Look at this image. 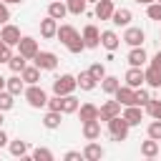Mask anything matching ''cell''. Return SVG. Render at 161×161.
<instances>
[{
  "instance_id": "obj_22",
  "label": "cell",
  "mask_w": 161,
  "mask_h": 161,
  "mask_svg": "<svg viewBox=\"0 0 161 161\" xmlns=\"http://www.w3.org/2000/svg\"><path fill=\"white\" fill-rule=\"evenodd\" d=\"M55 33H58V20H55V18L48 15L45 20H40V35H43V38L50 40V38H55Z\"/></svg>"
},
{
  "instance_id": "obj_2",
  "label": "cell",
  "mask_w": 161,
  "mask_h": 161,
  "mask_svg": "<svg viewBox=\"0 0 161 161\" xmlns=\"http://www.w3.org/2000/svg\"><path fill=\"white\" fill-rule=\"evenodd\" d=\"M75 88H78V83H75V75H70V73H63V75L53 78V93L55 96H68Z\"/></svg>"
},
{
  "instance_id": "obj_29",
  "label": "cell",
  "mask_w": 161,
  "mask_h": 161,
  "mask_svg": "<svg viewBox=\"0 0 161 161\" xmlns=\"http://www.w3.org/2000/svg\"><path fill=\"white\" fill-rule=\"evenodd\" d=\"M75 35H78V30H75L73 25H58V33H55V38H58L63 45H65L68 40H73Z\"/></svg>"
},
{
  "instance_id": "obj_33",
  "label": "cell",
  "mask_w": 161,
  "mask_h": 161,
  "mask_svg": "<svg viewBox=\"0 0 161 161\" xmlns=\"http://www.w3.org/2000/svg\"><path fill=\"white\" fill-rule=\"evenodd\" d=\"M86 0H65V8H68V13L70 15H83L86 13Z\"/></svg>"
},
{
  "instance_id": "obj_6",
  "label": "cell",
  "mask_w": 161,
  "mask_h": 161,
  "mask_svg": "<svg viewBox=\"0 0 161 161\" xmlns=\"http://www.w3.org/2000/svg\"><path fill=\"white\" fill-rule=\"evenodd\" d=\"M23 35H20V28L18 25H13V23H5L3 28H0V40L3 43H8L10 48L13 45H18V40H20Z\"/></svg>"
},
{
  "instance_id": "obj_18",
  "label": "cell",
  "mask_w": 161,
  "mask_h": 161,
  "mask_svg": "<svg viewBox=\"0 0 161 161\" xmlns=\"http://www.w3.org/2000/svg\"><path fill=\"white\" fill-rule=\"evenodd\" d=\"M5 91H10L13 96H20L25 91V80L20 78V73H13L10 78H5Z\"/></svg>"
},
{
  "instance_id": "obj_39",
  "label": "cell",
  "mask_w": 161,
  "mask_h": 161,
  "mask_svg": "<svg viewBox=\"0 0 161 161\" xmlns=\"http://www.w3.org/2000/svg\"><path fill=\"white\" fill-rule=\"evenodd\" d=\"M146 15H148L151 20H161V3H151V5H146Z\"/></svg>"
},
{
  "instance_id": "obj_20",
  "label": "cell",
  "mask_w": 161,
  "mask_h": 161,
  "mask_svg": "<svg viewBox=\"0 0 161 161\" xmlns=\"http://www.w3.org/2000/svg\"><path fill=\"white\" fill-rule=\"evenodd\" d=\"M113 0H98L96 3V18L98 20H111V15H113Z\"/></svg>"
},
{
  "instance_id": "obj_27",
  "label": "cell",
  "mask_w": 161,
  "mask_h": 161,
  "mask_svg": "<svg viewBox=\"0 0 161 161\" xmlns=\"http://www.w3.org/2000/svg\"><path fill=\"white\" fill-rule=\"evenodd\" d=\"M75 113L80 116V121H93V118H98V106H93V103H83V106H78Z\"/></svg>"
},
{
  "instance_id": "obj_16",
  "label": "cell",
  "mask_w": 161,
  "mask_h": 161,
  "mask_svg": "<svg viewBox=\"0 0 161 161\" xmlns=\"http://www.w3.org/2000/svg\"><path fill=\"white\" fill-rule=\"evenodd\" d=\"M83 138L86 141H96L101 138V121L93 118V121H83Z\"/></svg>"
},
{
  "instance_id": "obj_30",
  "label": "cell",
  "mask_w": 161,
  "mask_h": 161,
  "mask_svg": "<svg viewBox=\"0 0 161 161\" xmlns=\"http://www.w3.org/2000/svg\"><path fill=\"white\" fill-rule=\"evenodd\" d=\"M141 156H146V158H156V156H158V141H156V138L143 141V143H141Z\"/></svg>"
},
{
  "instance_id": "obj_32",
  "label": "cell",
  "mask_w": 161,
  "mask_h": 161,
  "mask_svg": "<svg viewBox=\"0 0 161 161\" xmlns=\"http://www.w3.org/2000/svg\"><path fill=\"white\" fill-rule=\"evenodd\" d=\"M13 106H15V96H13L10 91H5V88H3V91H0V111L5 113V111H10Z\"/></svg>"
},
{
  "instance_id": "obj_47",
  "label": "cell",
  "mask_w": 161,
  "mask_h": 161,
  "mask_svg": "<svg viewBox=\"0 0 161 161\" xmlns=\"http://www.w3.org/2000/svg\"><path fill=\"white\" fill-rule=\"evenodd\" d=\"M3 146H8V133H5L3 126H0V148H3Z\"/></svg>"
},
{
  "instance_id": "obj_45",
  "label": "cell",
  "mask_w": 161,
  "mask_h": 161,
  "mask_svg": "<svg viewBox=\"0 0 161 161\" xmlns=\"http://www.w3.org/2000/svg\"><path fill=\"white\" fill-rule=\"evenodd\" d=\"M63 158H65V161H80V158H83V153H80V151H68Z\"/></svg>"
},
{
  "instance_id": "obj_3",
  "label": "cell",
  "mask_w": 161,
  "mask_h": 161,
  "mask_svg": "<svg viewBox=\"0 0 161 161\" xmlns=\"http://www.w3.org/2000/svg\"><path fill=\"white\" fill-rule=\"evenodd\" d=\"M23 96H25V101L33 106V108H43L45 103H48V93L38 86V83H33V86H28L25 91H23Z\"/></svg>"
},
{
  "instance_id": "obj_51",
  "label": "cell",
  "mask_w": 161,
  "mask_h": 161,
  "mask_svg": "<svg viewBox=\"0 0 161 161\" xmlns=\"http://www.w3.org/2000/svg\"><path fill=\"white\" fill-rule=\"evenodd\" d=\"M0 126H3V111H0Z\"/></svg>"
},
{
  "instance_id": "obj_43",
  "label": "cell",
  "mask_w": 161,
  "mask_h": 161,
  "mask_svg": "<svg viewBox=\"0 0 161 161\" xmlns=\"http://www.w3.org/2000/svg\"><path fill=\"white\" fill-rule=\"evenodd\" d=\"M60 101H63L60 96H53V98H48V103H45V106H48V111H60Z\"/></svg>"
},
{
  "instance_id": "obj_7",
  "label": "cell",
  "mask_w": 161,
  "mask_h": 161,
  "mask_svg": "<svg viewBox=\"0 0 161 161\" xmlns=\"http://www.w3.org/2000/svg\"><path fill=\"white\" fill-rule=\"evenodd\" d=\"M113 98H116L121 106H136V88H131V86H118L116 93H113Z\"/></svg>"
},
{
  "instance_id": "obj_54",
  "label": "cell",
  "mask_w": 161,
  "mask_h": 161,
  "mask_svg": "<svg viewBox=\"0 0 161 161\" xmlns=\"http://www.w3.org/2000/svg\"><path fill=\"white\" fill-rule=\"evenodd\" d=\"M156 3H161V0H156Z\"/></svg>"
},
{
  "instance_id": "obj_17",
  "label": "cell",
  "mask_w": 161,
  "mask_h": 161,
  "mask_svg": "<svg viewBox=\"0 0 161 161\" xmlns=\"http://www.w3.org/2000/svg\"><path fill=\"white\" fill-rule=\"evenodd\" d=\"M80 153H83V158H86V161H101V158H103V146H101V143H96V141H88V143H86V148H83Z\"/></svg>"
},
{
  "instance_id": "obj_40",
  "label": "cell",
  "mask_w": 161,
  "mask_h": 161,
  "mask_svg": "<svg viewBox=\"0 0 161 161\" xmlns=\"http://www.w3.org/2000/svg\"><path fill=\"white\" fill-rule=\"evenodd\" d=\"M88 73H91V75H93L96 80H101V78L106 75V68H103V63H93V65L88 68Z\"/></svg>"
},
{
  "instance_id": "obj_1",
  "label": "cell",
  "mask_w": 161,
  "mask_h": 161,
  "mask_svg": "<svg viewBox=\"0 0 161 161\" xmlns=\"http://www.w3.org/2000/svg\"><path fill=\"white\" fill-rule=\"evenodd\" d=\"M108 123V136H111V141H126L128 138V131H131V126L126 123V118L118 113V116H113V118H108L106 121Z\"/></svg>"
},
{
  "instance_id": "obj_9",
  "label": "cell",
  "mask_w": 161,
  "mask_h": 161,
  "mask_svg": "<svg viewBox=\"0 0 161 161\" xmlns=\"http://www.w3.org/2000/svg\"><path fill=\"white\" fill-rule=\"evenodd\" d=\"M126 45H131V48H136V45H143V40H146V33L141 30V28H126V33H123V38H121Z\"/></svg>"
},
{
  "instance_id": "obj_12",
  "label": "cell",
  "mask_w": 161,
  "mask_h": 161,
  "mask_svg": "<svg viewBox=\"0 0 161 161\" xmlns=\"http://www.w3.org/2000/svg\"><path fill=\"white\" fill-rule=\"evenodd\" d=\"M121 116L126 118L128 126H138V123L143 121V111H141V106H123V113H121Z\"/></svg>"
},
{
  "instance_id": "obj_35",
  "label": "cell",
  "mask_w": 161,
  "mask_h": 161,
  "mask_svg": "<svg viewBox=\"0 0 161 161\" xmlns=\"http://www.w3.org/2000/svg\"><path fill=\"white\" fill-rule=\"evenodd\" d=\"M146 113H148L151 118H158V121H161V101L151 96V101L146 103Z\"/></svg>"
},
{
  "instance_id": "obj_50",
  "label": "cell",
  "mask_w": 161,
  "mask_h": 161,
  "mask_svg": "<svg viewBox=\"0 0 161 161\" xmlns=\"http://www.w3.org/2000/svg\"><path fill=\"white\" fill-rule=\"evenodd\" d=\"M3 88H5V78L0 75V91H3Z\"/></svg>"
},
{
  "instance_id": "obj_46",
  "label": "cell",
  "mask_w": 161,
  "mask_h": 161,
  "mask_svg": "<svg viewBox=\"0 0 161 161\" xmlns=\"http://www.w3.org/2000/svg\"><path fill=\"white\" fill-rule=\"evenodd\" d=\"M151 65H153V68H161V50H158V53L151 58Z\"/></svg>"
},
{
  "instance_id": "obj_21",
  "label": "cell",
  "mask_w": 161,
  "mask_h": 161,
  "mask_svg": "<svg viewBox=\"0 0 161 161\" xmlns=\"http://www.w3.org/2000/svg\"><path fill=\"white\" fill-rule=\"evenodd\" d=\"M143 80H146L151 88H161V68L146 65V68H143Z\"/></svg>"
},
{
  "instance_id": "obj_23",
  "label": "cell",
  "mask_w": 161,
  "mask_h": 161,
  "mask_svg": "<svg viewBox=\"0 0 161 161\" xmlns=\"http://www.w3.org/2000/svg\"><path fill=\"white\" fill-rule=\"evenodd\" d=\"M48 15H50V18H55V20H63V18L68 15L65 0H53V3L48 5Z\"/></svg>"
},
{
  "instance_id": "obj_28",
  "label": "cell",
  "mask_w": 161,
  "mask_h": 161,
  "mask_svg": "<svg viewBox=\"0 0 161 161\" xmlns=\"http://www.w3.org/2000/svg\"><path fill=\"white\" fill-rule=\"evenodd\" d=\"M8 148H10V153L15 156V158H25L28 156V141H8Z\"/></svg>"
},
{
  "instance_id": "obj_55",
  "label": "cell",
  "mask_w": 161,
  "mask_h": 161,
  "mask_svg": "<svg viewBox=\"0 0 161 161\" xmlns=\"http://www.w3.org/2000/svg\"><path fill=\"white\" fill-rule=\"evenodd\" d=\"M113 3H116V0H113Z\"/></svg>"
},
{
  "instance_id": "obj_52",
  "label": "cell",
  "mask_w": 161,
  "mask_h": 161,
  "mask_svg": "<svg viewBox=\"0 0 161 161\" xmlns=\"http://www.w3.org/2000/svg\"><path fill=\"white\" fill-rule=\"evenodd\" d=\"M86 3H98V0H86Z\"/></svg>"
},
{
  "instance_id": "obj_25",
  "label": "cell",
  "mask_w": 161,
  "mask_h": 161,
  "mask_svg": "<svg viewBox=\"0 0 161 161\" xmlns=\"http://www.w3.org/2000/svg\"><path fill=\"white\" fill-rule=\"evenodd\" d=\"M20 78H23L28 86H33V83L40 80V68H38V65H25V68L20 70Z\"/></svg>"
},
{
  "instance_id": "obj_8",
  "label": "cell",
  "mask_w": 161,
  "mask_h": 161,
  "mask_svg": "<svg viewBox=\"0 0 161 161\" xmlns=\"http://www.w3.org/2000/svg\"><path fill=\"white\" fill-rule=\"evenodd\" d=\"M80 38H83L86 48H98V45H101V30H98L96 25H86L83 33H80Z\"/></svg>"
},
{
  "instance_id": "obj_42",
  "label": "cell",
  "mask_w": 161,
  "mask_h": 161,
  "mask_svg": "<svg viewBox=\"0 0 161 161\" xmlns=\"http://www.w3.org/2000/svg\"><path fill=\"white\" fill-rule=\"evenodd\" d=\"M10 55H13V50H10V45L0 40V63H8V60H10Z\"/></svg>"
},
{
  "instance_id": "obj_31",
  "label": "cell",
  "mask_w": 161,
  "mask_h": 161,
  "mask_svg": "<svg viewBox=\"0 0 161 161\" xmlns=\"http://www.w3.org/2000/svg\"><path fill=\"white\" fill-rule=\"evenodd\" d=\"M60 118H63V113H60V111H48V113L43 116V126L53 131V128H58V126H60Z\"/></svg>"
},
{
  "instance_id": "obj_5",
  "label": "cell",
  "mask_w": 161,
  "mask_h": 161,
  "mask_svg": "<svg viewBox=\"0 0 161 161\" xmlns=\"http://www.w3.org/2000/svg\"><path fill=\"white\" fill-rule=\"evenodd\" d=\"M18 53H20L25 60H33L35 53H38V40L30 38V35H23V38L18 40Z\"/></svg>"
},
{
  "instance_id": "obj_14",
  "label": "cell",
  "mask_w": 161,
  "mask_h": 161,
  "mask_svg": "<svg viewBox=\"0 0 161 161\" xmlns=\"http://www.w3.org/2000/svg\"><path fill=\"white\" fill-rule=\"evenodd\" d=\"M101 45H103L108 53H113V50L121 45V38L116 35V30H101Z\"/></svg>"
},
{
  "instance_id": "obj_49",
  "label": "cell",
  "mask_w": 161,
  "mask_h": 161,
  "mask_svg": "<svg viewBox=\"0 0 161 161\" xmlns=\"http://www.w3.org/2000/svg\"><path fill=\"white\" fill-rule=\"evenodd\" d=\"M5 5H13V3H23V0H3Z\"/></svg>"
},
{
  "instance_id": "obj_24",
  "label": "cell",
  "mask_w": 161,
  "mask_h": 161,
  "mask_svg": "<svg viewBox=\"0 0 161 161\" xmlns=\"http://www.w3.org/2000/svg\"><path fill=\"white\" fill-rule=\"evenodd\" d=\"M98 86H101V91H103L106 96H113V93H116V88L121 86V80H118L116 75H103V78L98 80Z\"/></svg>"
},
{
  "instance_id": "obj_15",
  "label": "cell",
  "mask_w": 161,
  "mask_h": 161,
  "mask_svg": "<svg viewBox=\"0 0 161 161\" xmlns=\"http://www.w3.org/2000/svg\"><path fill=\"white\" fill-rule=\"evenodd\" d=\"M128 65H136V68H143L146 65V60H148V55H146V50L141 48V45H136V48H131L128 50Z\"/></svg>"
},
{
  "instance_id": "obj_34",
  "label": "cell",
  "mask_w": 161,
  "mask_h": 161,
  "mask_svg": "<svg viewBox=\"0 0 161 161\" xmlns=\"http://www.w3.org/2000/svg\"><path fill=\"white\" fill-rule=\"evenodd\" d=\"M65 48H68V50H70L73 55L83 53V50H86V43H83V38H80V33H78V35H75L73 40H68V43H65Z\"/></svg>"
},
{
  "instance_id": "obj_36",
  "label": "cell",
  "mask_w": 161,
  "mask_h": 161,
  "mask_svg": "<svg viewBox=\"0 0 161 161\" xmlns=\"http://www.w3.org/2000/svg\"><path fill=\"white\" fill-rule=\"evenodd\" d=\"M8 65H10V70H13V73H20V70H23V68L28 65V60H25V58H23V55L18 53V55H10Z\"/></svg>"
},
{
  "instance_id": "obj_26",
  "label": "cell",
  "mask_w": 161,
  "mask_h": 161,
  "mask_svg": "<svg viewBox=\"0 0 161 161\" xmlns=\"http://www.w3.org/2000/svg\"><path fill=\"white\" fill-rule=\"evenodd\" d=\"M63 101H60V113H75L78 111V106H80V101L73 96V93H68V96H60Z\"/></svg>"
},
{
  "instance_id": "obj_11",
  "label": "cell",
  "mask_w": 161,
  "mask_h": 161,
  "mask_svg": "<svg viewBox=\"0 0 161 161\" xmlns=\"http://www.w3.org/2000/svg\"><path fill=\"white\" fill-rule=\"evenodd\" d=\"M126 86H131V88H141L146 80H143V68H136V65H131L128 70H126Z\"/></svg>"
},
{
  "instance_id": "obj_13",
  "label": "cell",
  "mask_w": 161,
  "mask_h": 161,
  "mask_svg": "<svg viewBox=\"0 0 161 161\" xmlns=\"http://www.w3.org/2000/svg\"><path fill=\"white\" fill-rule=\"evenodd\" d=\"M133 20V15H131V10L128 8H116L113 10V15H111V23L113 25H118V28H128V23Z\"/></svg>"
},
{
  "instance_id": "obj_19",
  "label": "cell",
  "mask_w": 161,
  "mask_h": 161,
  "mask_svg": "<svg viewBox=\"0 0 161 161\" xmlns=\"http://www.w3.org/2000/svg\"><path fill=\"white\" fill-rule=\"evenodd\" d=\"M75 83H78L80 91H96V86H98V80H96L88 70H80V73L75 75Z\"/></svg>"
},
{
  "instance_id": "obj_44",
  "label": "cell",
  "mask_w": 161,
  "mask_h": 161,
  "mask_svg": "<svg viewBox=\"0 0 161 161\" xmlns=\"http://www.w3.org/2000/svg\"><path fill=\"white\" fill-rule=\"evenodd\" d=\"M8 20H10V10H8V5L0 0V25H5Z\"/></svg>"
},
{
  "instance_id": "obj_53",
  "label": "cell",
  "mask_w": 161,
  "mask_h": 161,
  "mask_svg": "<svg viewBox=\"0 0 161 161\" xmlns=\"http://www.w3.org/2000/svg\"><path fill=\"white\" fill-rule=\"evenodd\" d=\"M158 38H161V30H158Z\"/></svg>"
},
{
  "instance_id": "obj_37",
  "label": "cell",
  "mask_w": 161,
  "mask_h": 161,
  "mask_svg": "<svg viewBox=\"0 0 161 161\" xmlns=\"http://www.w3.org/2000/svg\"><path fill=\"white\" fill-rule=\"evenodd\" d=\"M30 158H35V161H53V151H50V148L38 146V148L33 151V156H30Z\"/></svg>"
},
{
  "instance_id": "obj_41",
  "label": "cell",
  "mask_w": 161,
  "mask_h": 161,
  "mask_svg": "<svg viewBox=\"0 0 161 161\" xmlns=\"http://www.w3.org/2000/svg\"><path fill=\"white\" fill-rule=\"evenodd\" d=\"M148 101H151V93L143 88H136V106H146Z\"/></svg>"
},
{
  "instance_id": "obj_10",
  "label": "cell",
  "mask_w": 161,
  "mask_h": 161,
  "mask_svg": "<svg viewBox=\"0 0 161 161\" xmlns=\"http://www.w3.org/2000/svg\"><path fill=\"white\" fill-rule=\"evenodd\" d=\"M121 113V103L113 98V101H106L101 108H98V121H108V118H113V116H118Z\"/></svg>"
},
{
  "instance_id": "obj_38",
  "label": "cell",
  "mask_w": 161,
  "mask_h": 161,
  "mask_svg": "<svg viewBox=\"0 0 161 161\" xmlns=\"http://www.w3.org/2000/svg\"><path fill=\"white\" fill-rule=\"evenodd\" d=\"M148 138L161 141V121H158V118H153V121L148 123Z\"/></svg>"
},
{
  "instance_id": "obj_48",
  "label": "cell",
  "mask_w": 161,
  "mask_h": 161,
  "mask_svg": "<svg viewBox=\"0 0 161 161\" xmlns=\"http://www.w3.org/2000/svg\"><path fill=\"white\" fill-rule=\"evenodd\" d=\"M138 5H151V3H156V0H136Z\"/></svg>"
},
{
  "instance_id": "obj_4",
  "label": "cell",
  "mask_w": 161,
  "mask_h": 161,
  "mask_svg": "<svg viewBox=\"0 0 161 161\" xmlns=\"http://www.w3.org/2000/svg\"><path fill=\"white\" fill-rule=\"evenodd\" d=\"M33 65H38L40 70H55V65H58V55L50 53V50H38L35 58H33Z\"/></svg>"
}]
</instances>
